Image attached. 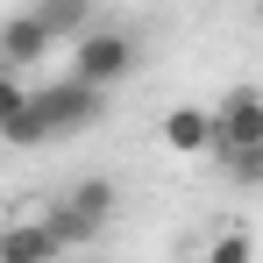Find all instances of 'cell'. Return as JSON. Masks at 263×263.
<instances>
[{
	"label": "cell",
	"mask_w": 263,
	"mask_h": 263,
	"mask_svg": "<svg viewBox=\"0 0 263 263\" xmlns=\"http://www.w3.org/2000/svg\"><path fill=\"white\" fill-rule=\"evenodd\" d=\"M50 22L36 7H22V14H7V29H0V57H7V71H29V64H43L50 57Z\"/></svg>",
	"instance_id": "cell-4"
},
{
	"label": "cell",
	"mask_w": 263,
	"mask_h": 263,
	"mask_svg": "<svg viewBox=\"0 0 263 263\" xmlns=\"http://www.w3.org/2000/svg\"><path fill=\"white\" fill-rule=\"evenodd\" d=\"M64 199H71V206H79L86 220H100V228L121 214V192H114V178H79V185H71Z\"/></svg>",
	"instance_id": "cell-8"
},
{
	"label": "cell",
	"mask_w": 263,
	"mask_h": 263,
	"mask_svg": "<svg viewBox=\"0 0 263 263\" xmlns=\"http://www.w3.org/2000/svg\"><path fill=\"white\" fill-rule=\"evenodd\" d=\"M256 142H263V92L256 86L220 92V107H214V157L220 149H256Z\"/></svg>",
	"instance_id": "cell-3"
},
{
	"label": "cell",
	"mask_w": 263,
	"mask_h": 263,
	"mask_svg": "<svg viewBox=\"0 0 263 263\" xmlns=\"http://www.w3.org/2000/svg\"><path fill=\"white\" fill-rule=\"evenodd\" d=\"M100 114H107V86H86L79 71L36 92V121H43V142H64V135H86L92 121H100Z\"/></svg>",
	"instance_id": "cell-1"
},
{
	"label": "cell",
	"mask_w": 263,
	"mask_h": 263,
	"mask_svg": "<svg viewBox=\"0 0 263 263\" xmlns=\"http://www.w3.org/2000/svg\"><path fill=\"white\" fill-rule=\"evenodd\" d=\"M57 256H64V242L50 235V220H7L0 263H57Z\"/></svg>",
	"instance_id": "cell-6"
},
{
	"label": "cell",
	"mask_w": 263,
	"mask_h": 263,
	"mask_svg": "<svg viewBox=\"0 0 263 263\" xmlns=\"http://www.w3.org/2000/svg\"><path fill=\"white\" fill-rule=\"evenodd\" d=\"M157 135L171 142V157H214V107H171Z\"/></svg>",
	"instance_id": "cell-5"
},
{
	"label": "cell",
	"mask_w": 263,
	"mask_h": 263,
	"mask_svg": "<svg viewBox=\"0 0 263 263\" xmlns=\"http://www.w3.org/2000/svg\"><path fill=\"white\" fill-rule=\"evenodd\" d=\"M0 135H7L14 149H29V142H43V121H36V100H29V107H14V114H0Z\"/></svg>",
	"instance_id": "cell-11"
},
{
	"label": "cell",
	"mask_w": 263,
	"mask_h": 263,
	"mask_svg": "<svg viewBox=\"0 0 263 263\" xmlns=\"http://www.w3.org/2000/svg\"><path fill=\"white\" fill-rule=\"evenodd\" d=\"M36 14L50 22V36H57V43L92 36V0H36Z\"/></svg>",
	"instance_id": "cell-7"
},
{
	"label": "cell",
	"mask_w": 263,
	"mask_h": 263,
	"mask_svg": "<svg viewBox=\"0 0 263 263\" xmlns=\"http://www.w3.org/2000/svg\"><path fill=\"white\" fill-rule=\"evenodd\" d=\"M43 220H50V235H57L64 249H86V242H100V235H107V228H100V220H86L79 206H71V199H57Z\"/></svg>",
	"instance_id": "cell-9"
},
{
	"label": "cell",
	"mask_w": 263,
	"mask_h": 263,
	"mask_svg": "<svg viewBox=\"0 0 263 263\" xmlns=\"http://www.w3.org/2000/svg\"><path fill=\"white\" fill-rule=\"evenodd\" d=\"M220 171H228V185H263V142L256 149H220Z\"/></svg>",
	"instance_id": "cell-10"
},
{
	"label": "cell",
	"mask_w": 263,
	"mask_h": 263,
	"mask_svg": "<svg viewBox=\"0 0 263 263\" xmlns=\"http://www.w3.org/2000/svg\"><path fill=\"white\" fill-rule=\"evenodd\" d=\"M71 71H79L86 86L114 92L135 71V36H128V29H92V36H79V43H71Z\"/></svg>",
	"instance_id": "cell-2"
},
{
	"label": "cell",
	"mask_w": 263,
	"mask_h": 263,
	"mask_svg": "<svg viewBox=\"0 0 263 263\" xmlns=\"http://www.w3.org/2000/svg\"><path fill=\"white\" fill-rule=\"evenodd\" d=\"M206 263H256V242H249V235H214Z\"/></svg>",
	"instance_id": "cell-12"
}]
</instances>
